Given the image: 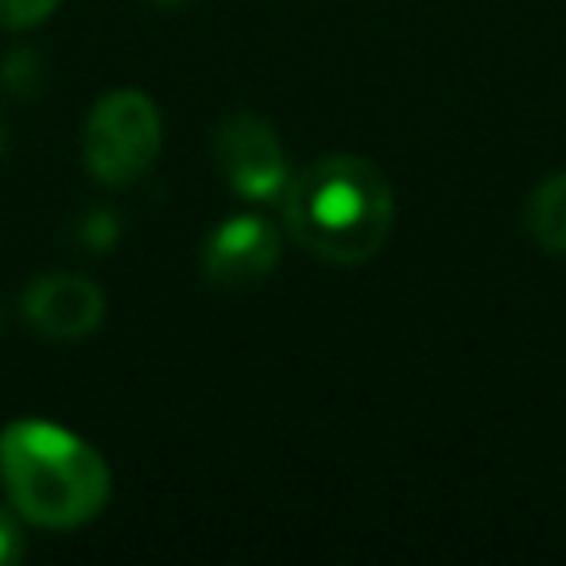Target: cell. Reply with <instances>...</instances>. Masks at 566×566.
<instances>
[{
	"label": "cell",
	"instance_id": "52a82bcc",
	"mask_svg": "<svg viewBox=\"0 0 566 566\" xmlns=\"http://www.w3.org/2000/svg\"><path fill=\"white\" fill-rule=\"evenodd\" d=\"M527 229L555 256H566V171L539 182L527 202Z\"/></svg>",
	"mask_w": 566,
	"mask_h": 566
},
{
	"label": "cell",
	"instance_id": "7a4b0ae2",
	"mask_svg": "<svg viewBox=\"0 0 566 566\" xmlns=\"http://www.w3.org/2000/svg\"><path fill=\"white\" fill-rule=\"evenodd\" d=\"M0 481L9 504L40 527H82L109 501V465L74 431L17 419L0 431Z\"/></svg>",
	"mask_w": 566,
	"mask_h": 566
},
{
	"label": "cell",
	"instance_id": "6da1fadb",
	"mask_svg": "<svg viewBox=\"0 0 566 566\" xmlns=\"http://www.w3.org/2000/svg\"><path fill=\"white\" fill-rule=\"evenodd\" d=\"M396 198L385 171L361 156H323L283 187V226L300 249L354 268L385 249Z\"/></svg>",
	"mask_w": 566,
	"mask_h": 566
},
{
	"label": "cell",
	"instance_id": "30bf717a",
	"mask_svg": "<svg viewBox=\"0 0 566 566\" xmlns=\"http://www.w3.org/2000/svg\"><path fill=\"white\" fill-rule=\"evenodd\" d=\"M164 9H179V4H187V0H159Z\"/></svg>",
	"mask_w": 566,
	"mask_h": 566
},
{
	"label": "cell",
	"instance_id": "277c9868",
	"mask_svg": "<svg viewBox=\"0 0 566 566\" xmlns=\"http://www.w3.org/2000/svg\"><path fill=\"white\" fill-rule=\"evenodd\" d=\"M213 156L226 182L249 202H268L287 187V151L275 128L256 113H233L218 125Z\"/></svg>",
	"mask_w": 566,
	"mask_h": 566
},
{
	"label": "cell",
	"instance_id": "8992f818",
	"mask_svg": "<svg viewBox=\"0 0 566 566\" xmlns=\"http://www.w3.org/2000/svg\"><path fill=\"white\" fill-rule=\"evenodd\" d=\"M28 326L51 342H78L94 334L105 318V295L94 280L74 272H48L28 283L24 292Z\"/></svg>",
	"mask_w": 566,
	"mask_h": 566
},
{
	"label": "cell",
	"instance_id": "9c48e42d",
	"mask_svg": "<svg viewBox=\"0 0 566 566\" xmlns=\"http://www.w3.org/2000/svg\"><path fill=\"white\" fill-rule=\"evenodd\" d=\"M24 558V527H20V512L0 504V566H12Z\"/></svg>",
	"mask_w": 566,
	"mask_h": 566
},
{
	"label": "cell",
	"instance_id": "ba28073f",
	"mask_svg": "<svg viewBox=\"0 0 566 566\" xmlns=\"http://www.w3.org/2000/svg\"><path fill=\"white\" fill-rule=\"evenodd\" d=\"M59 9V0H0V28H12V32H24L35 28Z\"/></svg>",
	"mask_w": 566,
	"mask_h": 566
},
{
	"label": "cell",
	"instance_id": "3957f363",
	"mask_svg": "<svg viewBox=\"0 0 566 566\" xmlns=\"http://www.w3.org/2000/svg\"><path fill=\"white\" fill-rule=\"evenodd\" d=\"M164 148V117L140 90H113L90 109L82 156L97 182H136Z\"/></svg>",
	"mask_w": 566,
	"mask_h": 566
},
{
	"label": "cell",
	"instance_id": "5b68a950",
	"mask_svg": "<svg viewBox=\"0 0 566 566\" xmlns=\"http://www.w3.org/2000/svg\"><path fill=\"white\" fill-rule=\"evenodd\" d=\"M275 264H280V229L256 213L221 221L202 249V275L218 292L256 287Z\"/></svg>",
	"mask_w": 566,
	"mask_h": 566
}]
</instances>
